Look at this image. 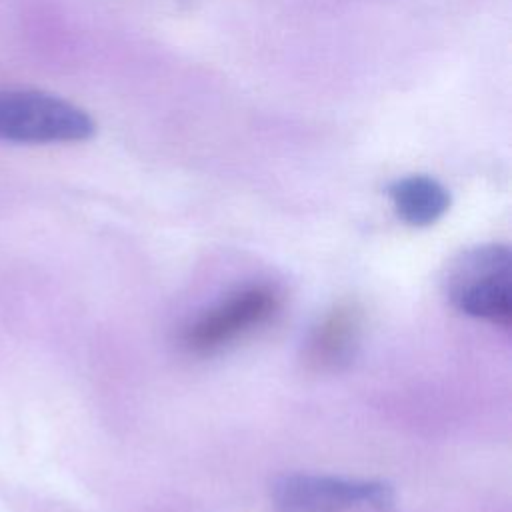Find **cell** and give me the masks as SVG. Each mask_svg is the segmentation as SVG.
<instances>
[{"label": "cell", "mask_w": 512, "mask_h": 512, "mask_svg": "<svg viewBox=\"0 0 512 512\" xmlns=\"http://www.w3.org/2000/svg\"><path fill=\"white\" fill-rule=\"evenodd\" d=\"M388 196L396 214L410 226H430L450 208L448 190L426 174H410L392 182Z\"/></svg>", "instance_id": "6"}, {"label": "cell", "mask_w": 512, "mask_h": 512, "mask_svg": "<svg viewBox=\"0 0 512 512\" xmlns=\"http://www.w3.org/2000/svg\"><path fill=\"white\" fill-rule=\"evenodd\" d=\"M446 296L466 316L508 328L512 318V256L508 246L482 244L460 252L444 278Z\"/></svg>", "instance_id": "1"}, {"label": "cell", "mask_w": 512, "mask_h": 512, "mask_svg": "<svg viewBox=\"0 0 512 512\" xmlns=\"http://www.w3.org/2000/svg\"><path fill=\"white\" fill-rule=\"evenodd\" d=\"M392 488L380 480L340 478L328 474H282L272 484L276 512H346L350 508H388Z\"/></svg>", "instance_id": "3"}, {"label": "cell", "mask_w": 512, "mask_h": 512, "mask_svg": "<svg viewBox=\"0 0 512 512\" xmlns=\"http://www.w3.org/2000/svg\"><path fill=\"white\" fill-rule=\"evenodd\" d=\"M96 130L88 112L54 94L0 90V140L18 144L82 142Z\"/></svg>", "instance_id": "2"}, {"label": "cell", "mask_w": 512, "mask_h": 512, "mask_svg": "<svg viewBox=\"0 0 512 512\" xmlns=\"http://www.w3.org/2000/svg\"><path fill=\"white\" fill-rule=\"evenodd\" d=\"M362 332V308L344 300L334 304L314 324L304 342V362L310 370L332 372L346 366Z\"/></svg>", "instance_id": "5"}, {"label": "cell", "mask_w": 512, "mask_h": 512, "mask_svg": "<svg viewBox=\"0 0 512 512\" xmlns=\"http://www.w3.org/2000/svg\"><path fill=\"white\" fill-rule=\"evenodd\" d=\"M278 308L280 296L270 286L258 284L238 290L198 316L184 330V344L198 354L220 350L266 324Z\"/></svg>", "instance_id": "4"}]
</instances>
